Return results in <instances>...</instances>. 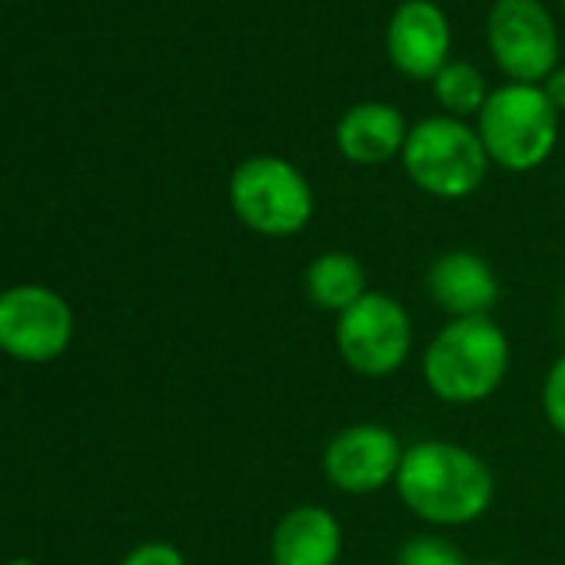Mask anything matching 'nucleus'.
Instances as JSON below:
<instances>
[{
  "label": "nucleus",
  "instance_id": "20e7f679",
  "mask_svg": "<svg viewBox=\"0 0 565 565\" xmlns=\"http://www.w3.org/2000/svg\"><path fill=\"white\" fill-rule=\"evenodd\" d=\"M230 206L236 220L269 239H287L310 226L317 200L310 180L282 157H249L230 177Z\"/></svg>",
  "mask_w": 565,
  "mask_h": 565
},
{
  "label": "nucleus",
  "instance_id": "5701e85b",
  "mask_svg": "<svg viewBox=\"0 0 565 565\" xmlns=\"http://www.w3.org/2000/svg\"><path fill=\"white\" fill-rule=\"evenodd\" d=\"M562 8H565V0H562Z\"/></svg>",
  "mask_w": 565,
  "mask_h": 565
},
{
  "label": "nucleus",
  "instance_id": "4468645a",
  "mask_svg": "<svg viewBox=\"0 0 565 565\" xmlns=\"http://www.w3.org/2000/svg\"><path fill=\"white\" fill-rule=\"evenodd\" d=\"M303 287L317 310L340 317L370 294V279H366V266L353 253L327 249L310 259L303 273Z\"/></svg>",
  "mask_w": 565,
  "mask_h": 565
},
{
  "label": "nucleus",
  "instance_id": "423d86ee",
  "mask_svg": "<svg viewBox=\"0 0 565 565\" xmlns=\"http://www.w3.org/2000/svg\"><path fill=\"white\" fill-rule=\"evenodd\" d=\"M337 353L340 360L366 380H386L413 353V320L409 310L383 294L370 290L360 303L337 317Z\"/></svg>",
  "mask_w": 565,
  "mask_h": 565
},
{
  "label": "nucleus",
  "instance_id": "9d476101",
  "mask_svg": "<svg viewBox=\"0 0 565 565\" xmlns=\"http://www.w3.org/2000/svg\"><path fill=\"white\" fill-rule=\"evenodd\" d=\"M449 21L433 0H403L386 31L393 67L413 81H436L449 64Z\"/></svg>",
  "mask_w": 565,
  "mask_h": 565
},
{
  "label": "nucleus",
  "instance_id": "dca6fc26",
  "mask_svg": "<svg viewBox=\"0 0 565 565\" xmlns=\"http://www.w3.org/2000/svg\"><path fill=\"white\" fill-rule=\"evenodd\" d=\"M396 565H469L462 548L443 535H413L399 545Z\"/></svg>",
  "mask_w": 565,
  "mask_h": 565
},
{
  "label": "nucleus",
  "instance_id": "412c9836",
  "mask_svg": "<svg viewBox=\"0 0 565 565\" xmlns=\"http://www.w3.org/2000/svg\"><path fill=\"white\" fill-rule=\"evenodd\" d=\"M8 565H34V562H28V558H14V562H8Z\"/></svg>",
  "mask_w": 565,
  "mask_h": 565
},
{
  "label": "nucleus",
  "instance_id": "0eeeda50",
  "mask_svg": "<svg viewBox=\"0 0 565 565\" xmlns=\"http://www.w3.org/2000/svg\"><path fill=\"white\" fill-rule=\"evenodd\" d=\"M486 38L512 84H539L558 67V31L539 0H495Z\"/></svg>",
  "mask_w": 565,
  "mask_h": 565
},
{
  "label": "nucleus",
  "instance_id": "f3484780",
  "mask_svg": "<svg viewBox=\"0 0 565 565\" xmlns=\"http://www.w3.org/2000/svg\"><path fill=\"white\" fill-rule=\"evenodd\" d=\"M542 413L545 423L565 439V353L548 366L542 380Z\"/></svg>",
  "mask_w": 565,
  "mask_h": 565
},
{
  "label": "nucleus",
  "instance_id": "f03ea898",
  "mask_svg": "<svg viewBox=\"0 0 565 565\" xmlns=\"http://www.w3.org/2000/svg\"><path fill=\"white\" fill-rule=\"evenodd\" d=\"M509 363V337L492 317L449 320L423 353V380L436 399L476 406L502 386Z\"/></svg>",
  "mask_w": 565,
  "mask_h": 565
},
{
  "label": "nucleus",
  "instance_id": "f257e3e1",
  "mask_svg": "<svg viewBox=\"0 0 565 565\" xmlns=\"http://www.w3.org/2000/svg\"><path fill=\"white\" fill-rule=\"evenodd\" d=\"M396 495L403 505L436 529H459L482 519L495 499V476L479 452L449 439H423L406 446Z\"/></svg>",
  "mask_w": 565,
  "mask_h": 565
},
{
  "label": "nucleus",
  "instance_id": "f8f14e48",
  "mask_svg": "<svg viewBox=\"0 0 565 565\" xmlns=\"http://www.w3.org/2000/svg\"><path fill=\"white\" fill-rule=\"evenodd\" d=\"M343 525L323 505H297L282 512L269 535L273 565H340Z\"/></svg>",
  "mask_w": 565,
  "mask_h": 565
},
{
  "label": "nucleus",
  "instance_id": "39448f33",
  "mask_svg": "<svg viewBox=\"0 0 565 565\" xmlns=\"http://www.w3.org/2000/svg\"><path fill=\"white\" fill-rule=\"evenodd\" d=\"M489 163L492 160L482 147L479 130L456 117L419 120L416 127H409L403 147V167L409 180L436 200L472 196L482 186Z\"/></svg>",
  "mask_w": 565,
  "mask_h": 565
},
{
  "label": "nucleus",
  "instance_id": "a211bd4d",
  "mask_svg": "<svg viewBox=\"0 0 565 565\" xmlns=\"http://www.w3.org/2000/svg\"><path fill=\"white\" fill-rule=\"evenodd\" d=\"M120 565H186V558L170 542H147L140 548H134Z\"/></svg>",
  "mask_w": 565,
  "mask_h": 565
},
{
  "label": "nucleus",
  "instance_id": "7ed1b4c3",
  "mask_svg": "<svg viewBox=\"0 0 565 565\" xmlns=\"http://www.w3.org/2000/svg\"><path fill=\"white\" fill-rule=\"evenodd\" d=\"M476 130L495 167L529 173L555 150L558 110L539 84H505L482 104Z\"/></svg>",
  "mask_w": 565,
  "mask_h": 565
},
{
  "label": "nucleus",
  "instance_id": "aec40b11",
  "mask_svg": "<svg viewBox=\"0 0 565 565\" xmlns=\"http://www.w3.org/2000/svg\"><path fill=\"white\" fill-rule=\"evenodd\" d=\"M469 565H505V562H499V558H479V562H469Z\"/></svg>",
  "mask_w": 565,
  "mask_h": 565
},
{
  "label": "nucleus",
  "instance_id": "6ab92c4d",
  "mask_svg": "<svg viewBox=\"0 0 565 565\" xmlns=\"http://www.w3.org/2000/svg\"><path fill=\"white\" fill-rule=\"evenodd\" d=\"M545 97L552 100L555 110H565V67H555L548 77H545Z\"/></svg>",
  "mask_w": 565,
  "mask_h": 565
},
{
  "label": "nucleus",
  "instance_id": "4be33fe9",
  "mask_svg": "<svg viewBox=\"0 0 565 565\" xmlns=\"http://www.w3.org/2000/svg\"><path fill=\"white\" fill-rule=\"evenodd\" d=\"M562 317H565V297H562Z\"/></svg>",
  "mask_w": 565,
  "mask_h": 565
},
{
  "label": "nucleus",
  "instance_id": "1a4fd4ad",
  "mask_svg": "<svg viewBox=\"0 0 565 565\" xmlns=\"http://www.w3.org/2000/svg\"><path fill=\"white\" fill-rule=\"evenodd\" d=\"M406 446L383 423H353L323 449V472L347 495H373L396 486Z\"/></svg>",
  "mask_w": 565,
  "mask_h": 565
},
{
  "label": "nucleus",
  "instance_id": "6e6552de",
  "mask_svg": "<svg viewBox=\"0 0 565 565\" xmlns=\"http://www.w3.org/2000/svg\"><path fill=\"white\" fill-rule=\"evenodd\" d=\"M74 337L71 307L44 287H14L0 294V350L24 363L57 360Z\"/></svg>",
  "mask_w": 565,
  "mask_h": 565
},
{
  "label": "nucleus",
  "instance_id": "2eb2a0df",
  "mask_svg": "<svg viewBox=\"0 0 565 565\" xmlns=\"http://www.w3.org/2000/svg\"><path fill=\"white\" fill-rule=\"evenodd\" d=\"M433 87H436V100L443 104L446 117H456V120L469 117V114H479L482 104L489 100L486 77L469 61H449L436 74Z\"/></svg>",
  "mask_w": 565,
  "mask_h": 565
},
{
  "label": "nucleus",
  "instance_id": "9b49d317",
  "mask_svg": "<svg viewBox=\"0 0 565 565\" xmlns=\"http://www.w3.org/2000/svg\"><path fill=\"white\" fill-rule=\"evenodd\" d=\"M426 290L449 320H476L489 317L499 303V276L479 253L449 249L429 263Z\"/></svg>",
  "mask_w": 565,
  "mask_h": 565
},
{
  "label": "nucleus",
  "instance_id": "ddd939ff",
  "mask_svg": "<svg viewBox=\"0 0 565 565\" xmlns=\"http://www.w3.org/2000/svg\"><path fill=\"white\" fill-rule=\"evenodd\" d=\"M406 137H409V127H406L403 110H396L393 104H380V100L350 107L337 124L340 153L360 167H376V163L393 160L396 153H403Z\"/></svg>",
  "mask_w": 565,
  "mask_h": 565
}]
</instances>
